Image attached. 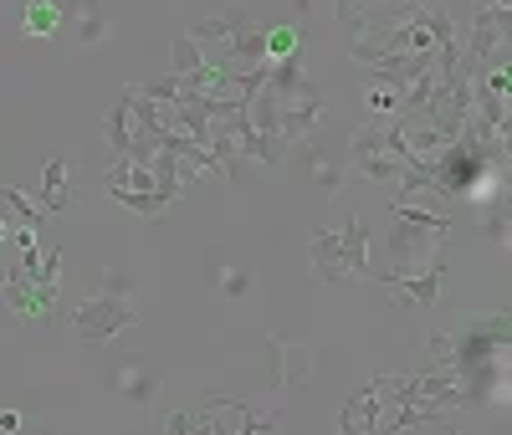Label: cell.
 <instances>
[{
  "mask_svg": "<svg viewBox=\"0 0 512 435\" xmlns=\"http://www.w3.org/2000/svg\"><path fill=\"white\" fill-rule=\"evenodd\" d=\"M308 251H313V272L323 282H349V277H369V226L364 221H349V226H318L308 236Z\"/></svg>",
  "mask_w": 512,
  "mask_h": 435,
  "instance_id": "6da1fadb",
  "label": "cell"
},
{
  "mask_svg": "<svg viewBox=\"0 0 512 435\" xmlns=\"http://www.w3.org/2000/svg\"><path fill=\"white\" fill-rule=\"evenodd\" d=\"M144 313H139V297H113V292H88L82 302H72L67 328L82 343H113L118 333H128Z\"/></svg>",
  "mask_w": 512,
  "mask_h": 435,
  "instance_id": "7a4b0ae2",
  "label": "cell"
},
{
  "mask_svg": "<svg viewBox=\"0 0 512 435\" xmlns=\"http://www.w3.org/2000/svg\"><path fill=\"white\" fill-rule=\"evenodd\" d=\"M272 98H277V134L287 144L313 139V128L328 118V98H323V87L313 77H297L287 93H272Z\"/></svg>",
  "mask_w": 512,
  "mask_h": 435,
  "instance_id": "3957f363",
  "label": "cell"
},
{
  "mask_svg": "<svg viewBox=\"0 0 512 435\" xmlns=\"http://www.w3.org/2000/svg\"><path fill=\"white\" fill-rule=\"evenodd\" d=\"M195 430H216V435H272L282 430V415H272L267 405L251 400H205V410L195 415Z\"/></svg>",
  "mask_w": 512,
  "mask_h": 435,
  "instance_id": "277c9868",
  "label": "cell"
},
{
  "mask_svg": "<svg viewBox=\"0 0 512 435\" xmlns=\"http://www.w3.org/2000/svg\"><path fill=\"white\" fill-rule=\"evenodd\" d=\"M461 62H472L477 72L507 67V0H492V6L477 11L472 36L461 41Z\"/></svg>",
  "mask_w": 512,
  "mask_h": 435,
  "instance_id": "5b68a950",
  "label": "cell"
},
{
  "mask_svg": "<svg viewBox=\"0 0 512 435\" xmlns=\"http://www.w3.org/2000/svg\"><path fill=\"white\" fill-rule=\"evenodd\" d=\"M369 277L379 287H390L395 308H431V302H441V287H446V261L431 256L415 272H369Z\"/></svg>",
  "mask_w": 512,
  "mask_h": 435,
  "instance_id": "8992f818",
  "label": "cell"
},
{
  "mask_svg": "<svg viewBox=\"0 0 512 435\" xmlns=\"http://www.w3.org/2000/svg\"><path fill=\"white\" fill-rule=\"evenodd\" d=\"M507 313H487V318H466L456 333H451V343H456V369H466V364H482V359H507Z\"/></svg>",
  "mask_w": 512,
  "mask_h": 435,
  "instance_id": "52a82bcc",
  "label": "cell"
},
{
  "mask_svg": "<svg viewBox=\"0 0 512 435\" xmlns=\"http://www.w3.org/2000/svg\"><path fill=\"white\" fill-rule=\"evenodd\" d=\"M349 164H354L359 180H369V185H395V180H400V159L390 154V144H384V134H379L374 123L354 134V144H349Z\"/></svg>",
  "mask_w": 512,
  "mask_h": 435,
  "instance_id": "ba28073f",
  "label": "cell"
},
{
  "mask_svg": "<svg viewBox=\"0 0 512 435\" xmlns=\"http://www.w3.org/2000/svg\"><path fill=\"white\" fill-rule=\"evenodd\" d=\"M0 297H6V308L16 313V323H47V318L57 313V287L31 282L21 267L6 272V282H0Z\"/></svg>",
  "mask_w": 512,
  "mask_h": 435,
  "instance_id": "9c48e42d",
  "label": "cell"
},
{
  "mask_svg": "<svg viewBox=\"0 0 512 435\" xmlns=\"http://www.w3.org/2000/svg\"><path fill=\"white\" fill-rule=\"evenodd\" d=\"M108 384H113V395H118L128 410H154L159 389H164V374H159L149 359H123L118 369H108Z\"/></svg>",
  "mask_w": 512,
  "mask_h": 435,
  "instance_id": "30bf717a",
  "label": "cell"
},
{
  "mask_svg": "<svg viewBox=\"0 0 512 435\" xmlns=\"http://www.w3.org/2000/svg\"><path fill=\"white\" fill-rule=\"evenodd\" d=\"M441 241H446L441 231H425V226L400 221V215H395L390 236H384V251L395 256V267H390V272H415L420 261H431V256H436V246H441Z\"/></svg>",
  "mask_w": 512,
  "mask_h": 435,
  "instance_id": "8fae6325",
  "label": "cell"
},
{
  "mask_svg": "<svg viewBox=\"0 0 512 435\" xmlns=\"http://www.w3.org/2000/svg\"><path fill=\"white\" fill-rule=\"evenodd\" d=\"M267 359H272V384L277 389H303L313 379V348L303 338H267Z\"/></svg>",
  "mask_w": 512,
  "mask_h": 435,
  "instance_id": "7c38bea8",
  "label": "cell"
},
{
  "mask_svg": "<svg viewBox=\"0 0 512 435\" xmlns=\"http://www.w3.org/2000/svg\"><path fill=\"white\" fill-rule=\"evenodd\" d=\"M384 405H395L390 400V369H379L359 395L344 405V415H338V430L344 435H359V430H374L379 425V415H384Z\"/></svg>",
  "mask_w": 512,
  "mask_h": 435,
  "instance_id": "4fadbf2b",
  "label": "cell"
},
{
  "mask_svg": "<svg viewBox=\"0 0 512 435\" xmlns=\"http://www.w3.org/2000/svg\"><path fill=\"white\" fill-rule=\"evenodd\" d=\"M77 200H82V190H77V180H72V164H67L62 154H52V159H47V169H41L36 205L47 210V215H62V210H72Z\"/></svg>",
  "mask_w": 512,
  "mask_h": 435,
  "instance_id": "5bb4252c",
  "label": "cell"
},
{
  "mask_svg": "<svg viewBox=\"0 0 512 435\" xmlns=\"http://www.w3.org/2000/svg\"><path fill=\"white\" fill-rule=\"evenodd\" d=\"M251 26V16L246 11H221V16H205V21H195V41H200V47H231V41H236V31H246Z\"/></svg>",
  "mask_w": 512,
  "mask_h": 435,
  "instance_id": "9a60e30c",
  "label": "cell"
},
{
  "mask_svg": "<svg viewBox=\"0 0 512 435\" xmlns=\"http://www.w3.org/2000/svg\"><path fill=\"white\" fill-rule=\"evenodd\" d=\"M103 139H108V149H113V154H128V159H134L139 134H134V108H128V93L108 108V118H103Z\"/></svg>",
  "mask_w": 512,
  "mask_h": 435,
  "instance_id": "2e32d148",
  "label": "cell"
},
{
  "mask_svg": "<svg viewBox=\"0 0 512 435\" xmlns=\"http://www.w3.org/2000/svg\"><path fill=\"white\" fill-rule=\"evenodd\" d=\"M72 21H77V47H103V41L113 36V21L93 6V0H77Z\"/></svg>",
  "mask_w": 512,
  "mask_h": 435,
  "instance_id": "e0dca14e",
  "label": "cell"
},
{
  "mask_svg": "<svg viewBox=\"0 0 512 435\" xmlns=\"http://www.w3.org/2000/svg\"><path fill=\"white\" fill-rule=\"evenodd\" d=\"M308 169H313V185L323 190V195H338V190H344L349 185V169H344V159H338V154H313L308 159Z\"/></svg>",
  "mask_w": 512,
  "mask_h": 435,
  "instance_id": "ac0fdd59",
  "label": "cell"
},
{
  "mask_svg": "<svg viewBox=\"0 0 512 435\" xmlns=\"http://www.w3.org/2000/svg\"><path fill=\"white\" fill-rule=\"evenodd\" d=\"M108 195H113V205L144 215V221H164V215H169V200L154 195V190H108Z\"/></svg>",
  "mask_w": 512,
  "mask_h": 435,
  "instance_id": "d6986e66",
  "label": "cell"
},
{
  "mask_svg": "<svg viewBox=\"0 0 512 435\" xmlns=\"http://www.w3.org/2000/svg\"><path fill=\"white\" fill-rule=\"evenodd\" d=\"M210 277H216L221 297H231V302H241V297L256 292V272H251V267H226V261H216V267H210Z\"/></svg>",
  "mask_w": 512,
  "mask_h": 435,
  "instance_id": "ffe728a7",
  "label": "cell"
},
{
  "mask_svg": "<svg viewBox=\"0 0 512 435\" xmlns=\"http://www.w3.org/2000/svg\"><path fill=\"white\" fill-rule=\"evenodd\" d=\"M57 26H62V6H57V0H31L21 31L26 36H57Z\"/></svg>",
  "mask_w": 512,
  "mask_h": 435,
  "instance_id": "44dd1931",
  "label": "cell"
},
{
  "mask_svg": "<svg viewBox=\"0 0 512 435\" xmlns=\"http://www.w3.org/2000/svg\"><path fill=\"white\" fill-rule=\"evenodd\" d=\"M200 62H205V47H200V41H195L190 31H180L175 41H169V72H175V77L195 72Z\"/></svg>",
  "mask_w": 512,
  "mask_h": 435,
  "instance_id": "7402d4cb",
  "label": "cell"
},
{
  "mask_svg": "<svg viewBox=\"0 0 512 435\" xmlns=\"http://www.w3.org/2000/svg\"><path fill=\"white\" fill-rule=\"evenodd\" d=\"M395 215H400V221L425 226V231H441V236H451V215H446V210H425L420 200H395Z\"/></svg>",
  "mask_w": 512,
  "mask_h": 435,
  "instance_id": "603a6c76",
  "label": "cell"
},
{
  "mask_svg": "<svg viewBox=\"0 0 512 435\" xmlns=\"http://www.w3.org/2000/svg\"><path fill=\"white\" fill-rule=\"evenodd\" d=\"M0 200H6V205H11L16 215H21V221H26L31 231L52 221V215H47V210H41V205H36V195H26V190H16V185H0Z\"/></svg>",
  "mask_w": 512,
  "mask_h": 435,
  "instance_id": "cb8c5ba5",
  "label": "cell"
},
{
  "mask_svg": "<svg viewBox=\"0 0 512 435\" xmlns=\"http://www.w3.org/2000/svg\"><path fill=\"white\" fill-rule=\"evenodd\" d=\"M297 26H272L267 31V62H287V57H297Z\"/></svg>",
  "mask_w": 512,
  "mask_h": 435,
  "instance_id": "d4e9b609",
  "label": "cell"
},
{
  "mask_svg": "<svg viewBox=\"0 0 512 435\" xmlns=\"http://www.w3.org/2000/svg\"><path fill=\"white\" fill-rule=\"evenodd\" d=\"M369 118H390V113H400V93L395 87H369Z\"/></svg>",
  "mask_w": 512,
  "mask_h": 435,
  "instance_id": "484cf974",
  "label": "cell"
},
{
  "mask_svg": "<svg viewBox=\"0 0 512 435\" xmlns=\"http://www.w3.org/2000/svg\"><path fill=\"white\" fill-rule=\"evenodd\" d=\"M482 231L492 236V246H507V210H502V200H497V205H487V215H482Z\"/></svg>",
  "mask_w": 512,
  "mask_h": 435,
  "instance_id": "4316f807",
  "label": "cell"
},
{
  "mask_svg": "<svg viewBox=\"0 0 512 435\" xmlns=\"http://www.w3.org/2000/svg\"><path fill=\"white\" fill-rule=\"evenodd\" d=\"M98 292H113V297H139V282L128 277V272H108V277L98 282Z\"/></svg>",
  "mask_w": 512,
  "mask_h": 435,
  "instance_id": "83f0119b",
  "label": "cell"
},
{
  "mask_svg": "<svg viewBox=\"0 0 512 435\" xmlns=\"http://www.w3.org/2000/svg\"><path fill=\"white\" fill-rule=\"evenodd\" d=\"M425 348H431V359H436V364H451V359H456V343H451L446 328H436L431 338H425Z\"/></svg>",
  "mask_w": 512,
  "mask_h": 435,
  "instance_id": "f1b7e54d",
  "label": "cell"
},
{
  "mask_svg": "<svg viewBox=\"0 0 512 435\" xmlns=\"http://www.w3.org/2000/svg\"><path fill=\"white\" fill-rule=\"evenodd\" d=\"M57 277H62V251H41L36 282H41V287H57Z\"/></svg>",
  "mask_w": 512,
  "mask_h": 435,
  "instance_id": "f546056e",
  "label": "cell"
},
{
  "mask_svg": "<svg viewBox=\"0 0 512 435\" xmlns=\"http://www.w3.org/2000/svg\"><path fill=\"white\" fill-rule=\"evenodd\" d=\"M164 430L169 435H195V415H185V410L180 415H164Z\"/></svg>",
  "mask_w": 512,
  "mask_h": 435,
  "instance_id": "4dcf8cb0",
  "label": "cell"
},
{
  "mask_svg": "<svg viewBox=\"0 0 512 435\" xmlns=\"http://www.w3.org/2000/svg\"><path fill=\"white\" fill-rule=\"evenodd\" d=\"M26 420H21V410H6V415H0V435H16Z\"/></svg>",
  "mask_w": 512,
  "mask_h": 435,
  "instance_id": "1f68e13d",
  "label": "cell"
},
{
  "mask_svg": "<svg viewBox=\"0 0 512 435\" xmlns=\"http://www.w3.org/2000/svg\"><path fill=\"white\" fill-rule=\"evenodd\" d=\"M287 6H292L297 16H308V11H313V0H287Z\"/></svg>",
  "mask_w": 512,
  "mask_h": 435,
  "instance_id": "d6a6232c",
  "label": "cell"
},
{
  "mask_svg": "<svg viewBox=\"0 0 512 435\" xmlns=\"http://www.w3.org/2000/svg\"><path fill=\"white\" fill-rule=\"evenodd\" d=\"M154 6H164V0H154Z\"/></svg>",
  "mask_w": 512,
  "mask_h": 435,
  "instance_id": "836d02e7",
  "label": "cell"
}]
</instances>
